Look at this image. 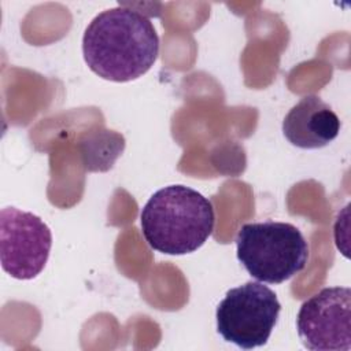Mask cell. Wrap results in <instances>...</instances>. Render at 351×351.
<instances>
[{"label":"cell","mask_w":351,"mask_h":351,"mask_svg":"<svg viewBox=\"0 0 351 351\" xmlns=\"http://www.w3.org/2000/svg\"><path fill=\"white\" fill-rule=\"evenodd\" d=\"M88 67L99 77L128 82L145 74L159 55V37L151 21L119 5L97 14L82 37Z\"/></svg>","instance_id":"6da1fadb"},{"label":"cell","mask_w":351,"mask_h":351,"mask_svg":"<svg viewBox=\"0 0 351 351\" xmlns=\"http://www.w3.org/2000/svg\"><path fill=\"white\" fill-rule=\"evenodd\" d=\"M214 221L211 202L185 185L156 191L140 214L145 241L167 255H185L200 248L213 233Z\"/></svg>","instance_id":"7a4b0ae2"},{"label":"cell","mask_w":351,"mask_h":351,"mask_svg":"<svg viewBox=\"0 0 351 351\" xmlns=\"http://www.w3.org/2000/svg\"><path fill=\"white\" fill-rule=\"evenodd\" d=\"M237 259L261 282L281 284L302 271L308 259V244L302 232L288 222H252L240 228Z\"/></svg>","instance_id":"3957f363"},{"label":"cell","mask_w":351,"mask_h":351,"mask_svg":"<svg viewBox=\"0 0 351 351\" xmlns=\"http://www.w3.org/2000/svg\"><path fill=\"white\" fill-rule=\"evenodd\" d=\"M277 295L261 281L232 288L217 307V330L243 350L267 343L280 315Z\"/></svg>","instance_id":"277c9868"},{"label":"cell","mask_w":351,"mask_h":351,"mask_svg":"<svg viewBox=\"0 0 351 351\" xmlns=\"http://www.w3.org/2000/svg\"><path fill=\"white\" fill-rule=\"evenodd\" d=\"M52 233L37 215L15 207L0 211V261L11 277H37L49 258Z\"/></svg>","instance_id":"5b68a950"},{"label":"cell","mask_w":351,"mask_h":351,"mask_svg":"<svg viewBox=\"0 0 351 351\" xmlns=\"http://www.w3.org/2000/svg\"><path fill=\"white\" fill-rule=\"evenodd\" d=\"M296 329L302 344L313 351H350L351 289L328 287L299 308Z\"/></svg>","instance_id":"8992f818"},{"label":"cell","mask_w":351,"mask_h":351,"mask_svg":"<svg viewBox=\"0 0 351 351\" xmlns=\"http://www.w3.org/2000/svg\"><path fill=\"white\" fill-rule=\"evenodd\" d=\"M340 126V119L329 104L315 95H307L285 115L282 133L292 145L315 149L332 143Z\"/></svg>","instance_id":"52a82bcc"},{"label":"cell","mask_w":351,"mask_h":351,"mask_svg":"<svg viewBox=\"0 0 351 351\" xmlns=\"http://www.w3.org/2000/svg\"><path fill=\"white\" fill-rule=\"evenodd\" d=\"M81 148L84 165L88 170L93 163L95 158L97 156L99 151L104 152L107 159L114 163L125 148V138L119 133H115L112 130L92 132L81 141Z\"/></svg>","instance_id":"ba28073f"}]
</instances>
